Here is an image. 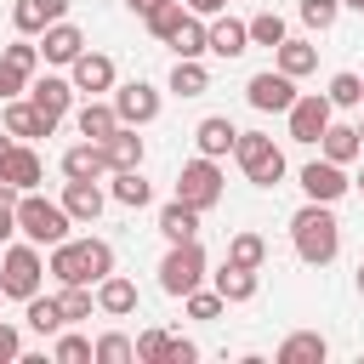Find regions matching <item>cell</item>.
I'll return each instance as SVG.
<instances>
[{"mask_svg": "<svg viewBox=\"0 0 364 364\" xmlns=\"http://www.w3.org/2000/svg\"><path fill=\"white\" fill-rule=\"evenodd\" d=\"M74 80H63V74H46V80H28V102L46 114V119H63L68 108H74Z\"/></svg>", "mask_w": 364, "mask_h": 364, "instance_id": "cell-15", "label": "cell"}, {"mask_svg": "<svg viewBox=\"0 0 364 364\" xmlns=\"http://www.w3.org/2000/svg\"><path fill=\"white\" fill-rule=\"evenodd\" d=\"M182 17H188V6H182V0H159V6H148V11H142V23H148V34H154V40H171Z\"/></svg>", "mask_w": 364, "mask_h": 364, "instance_id": "cell-36", "label": "cell"}, {"mask_svg": "<svg viewBox=\"0 0 364 364\" xmlns=\"http://www.w3.org/2000/svg\"><path fill=\"white\" fill-rule=\"evenodd\" d=\"M210 290H216L222 301H256L262 273H256V267H239V262H222V267L210 273Z\"/></svg>", "mask_w": 364, "mask_h": 364, "instance_id": "cell-17", "label": "cell"}, {"mask_svg": "<svg viewBox=\"0 0 364 364\" xmlns=\"http://www.w3.org/2000/svg\"><path fill=\"white\" fill-rule=\"evenodd\" d=\"M51 131H57V119H46L28 97H11L6 102V136L11 142H34V136H51Z\"/></svg>", "mask_w": 364, "mask_h": 364, "instance_id": "cell-16", "label": "cell"}, {"mask_svg": "<svg viewBox=\"0 0 364 364\" xmlns=\"http://www.w3.org/2000/svg\"><path fill=\"white\" fill-rule=\"evenodd\" d=\"M347 188H353V182H347V165H336V159H313V165H301V193H307V199L336 205Z\"/></svg>", "mask_w": 364, "mask_h": 364, "instance_id": "cell-11", "label": "cell"}, {"mask_svg": "<svg viewBox=\"0 0 364 364\" xmlns=\"http://www.w3.org/2000/svg\"><path fill=\"white\" fill-rule=\"evenodd\" d=\"M80 51H85V34H80L68 17H57V23L40 34V63H57V68H68Z\"/></svg>", "mask_w": 364, "mask_h": 364, "instance_id": "cell-13", "label": "cell"}, {"mask_svg": "<svg viewBox=\"0 0 364 364\" xmlns=\"http://www.w3.org/2000/svg\"><path fill=\"white\" fill-rule=\"evenodd\" d=\"M284 119H290V142H318L324 125L336 119V108H330L324 91H307V97H296V102L284 108Z\"/></svg>", "mask_w": 364, "mask_h": 364, "instance_id": "cell-9", "label": "cell"}, {"mask_svg": "<svg viewBox=\"0 0 364 364\" xmlns=\"http://www.w3.org/2000/svg\"><path fill=\"white\" fill-rule=\"evenodd\" d=\"M102 154H108V171H136V165H142V136H136V125H119L114 136H102Z\"/></svg>", "mask_w": 364, "mask_h": 364, "instance_id": "cell-26", "label": "cell"}, {"mask_svg": "<svg viewBox=\"0 0 364 364\" xmlns=\"http://www.w3.org/2000/svg\"><path fill=\"white\" fill-rule=\"evenodd\" d=\"M102 205H108V193H102L97 182H63V210H68L74 222L91 228V222L102 216Z\"/></svg>", "mask_w": 364, "mask_h": 364, "instance_id": "cell-25", "label": "cell"}, {"mask_svg": "<svg viewBox=\"0 0 364 364\" xmlns=\"http://www.w3.org/2000/svg\"><path fill=\"white\" fill-rule=\"evenodd\" d=\"M205 51H210V57H245V51H250V28H245L239 17H222V11H216V17L205 23Z\"/></svg>", "mask_w": 364, "mask_h": 364, "instance_id": "cell-12", "label": "cell"}, {"mask_svg": "<svg viewBox=\"0 0 364 364\" xmlns=\"http://www.w3.org/2000/svg\"><path fill=\"white\" fill-rule=\"evenodd\" d=\"M63 176L68 182H97V176H108V154H102V142H74L68 154H63Z\"/></svg>", "mask_w": 364, "mask_h": 364, "instance_id": "cell-19", "label": "cell"}, {"mask_svg": "<svg viewBox=\"0 0 364 364\" xmlns=\"http://www.w3.org/2000/svg\"><path fill=\"white\" fill-rule=\"evenodd\" d=\"M40 171H46V165H40V154H34L28 142H11V154L0 159V182H11L17 193H28V188L40 182Z\"/></svg>", "mask_w": 364, "mask_h": 364, "instance_id": "cell-23", "label": "cell"}, {"mask_svg": "<svg viewBox=\"0 0 364 364\" xmlns=\"http://www.w3.org/2000/svg\"><path fill=\"white\" fill-rule=\"evenodd\" d=\"M131 358H136V341L119 336V330H108V336L91 341V364H131Z\"/></svg>", "mask_w": 364, "mask_h": 364, "instance_id": "cell-35", "label": "cell"}, {"mask_svg": "<svg viewBox=\"0 0 364 364\" xmlns=\"http://www.w3.org/2000/svg\"><path fill=\"white\" fill-rule=\"evenodd\" d=\"M114 114H119V125H154L159 119V91L148 80H125V85H114Z\"/></svg>", "mask_w": 364, "mask_h": 364, "instance_id": "cell-10", "label": "cell"}, {"mask_svg": "<svg viewBox=\"0 0 364 364\" xmlns=\"http://www.w3.org/2000/svg\"><path fill=\"white\" fill-rule=\"evenodd\" d=\"M193 17H216V11H228V0H182Z\"/></svg>", "mask_w": 364, "mask_h": 364, "instance_id": "cell-49", "label": "cell"}, {"mask_svg": "<svg viewBox=\"0 0 364 364\" xmlns=\"http://www.w3.org/2000/svg\"><path fill=\"white\" fill-rule=\"evenodd\" d=\"M68 80H74V91H85V97L114 91V57H102V51H80V57L68 63Z\"/></svg>", "mask_w": 364, "mask_h": 364, "instance_id": "cell-14", "label": "cell"}, {"mask_svg": "<svg viewBox=\"0 0 364 364\" xmlns=\"http://www.w3.org/2000/svg\"><path fill=\"white\" fill-rule=\"evenodd\" d=\"M40 279H46V256H40V245H6V256H0V296L6 301H28L34 290H40Z\"/></svg>", "mask_w": 364, "mask_h": 364, "instance_id": "cell-5", "label": "cell"}, {"mask_svg": "<svg viewBox=\"0 0 364 364\" xmlns=\"http://www.w3.org/2000/svg\"><path fill=\"white\" fill-rule=\"evenodd\" d=\"M0 301H6V296H0Z\"/></svg>", "mask_w": 364, "mask_h": 364, "instance_id": "cell-57", "label": "cell"}, {"mask_svg": "<svg viewBox=\"0 0 364 364\" xmlns=\"http://www.w3.org/2000/svg\"><path fill=\"white\" fill-rule=\"evenodd\" d=\"M6 154H11V136H6V131H0V159H6Z\"/></svg>", "mask_w": 364, "mask_h": 364, "instance_id": "cell-51", "label": "cell"}, {"mask_svg": "<svg viewBox=\"0 0 364 364\" xmlns=\"http://www.w3.org/2000/svg\"><path fill=\"white\" fill-rule=\"evenodd\" d=\"M358 80H364V74H358Z\"/></svg>", "mask_w": 364, "mask_h": 364, "instance_id": "cell-56", "label": "cell"}, {"mask_svg": "<svg viewBox=\"0 0 364 364\" xmlns=\"http://www.w3.org/2000/svg\"><path fill=\"white\" fill-rule=\"evenodd\" d=\"M28 80H34V74H23L17 63H0V97H6V102H11V97H23V91H28Z\"/></svg>", "mask_w": 364, "mask_h": 364, "instance_id": "cell-45", "label": "cell"}, {"mask_svg": "<svg viewBox=\"0 0 364 364\" xmlns=\"http://www.w3.org/2000/svg\"><path fill=\"white\" fill-rule=\"evenodd\" d=\"M125 6H131V11H148V6H159V0H125Z\"/></svg>", "mask_w": 364, "mask_h": 364, "instance_id": "cell-50", "label": "cell"}, {"mask_svg": "<svg viewBox=\"0 0 364 364\" xmlns=\"http://www.w3.org/2000/svg\"><path fill=\"white\" fill-rule=\"evenodd\" d=\"M182 307H188V318H205V324L228 313V301H222L216 290H205V284H199V290H188V296H182Z\"/></svg>", "mask_w": 364, "mask_h": 364, "instance_id": "cell-40", "label": "cell"}, {"mask_svg": "<svg viewBox=\"0 0 364 364\" xmlns=\"http://www.w3.org/2000/svg\"><path fill=\"white\" fill-rule=\"evenodd\" d=\"M353 279H358V296H364V262H358V273H353Z\"/></svg>", "mask_w": 364, "mask_h": 364, "instance_id": "cell-52", "label": "cell"}, {"mask_svg": "<svg viewBox=\"0 0 364 364\" xmlns=\"http://www.w3.org/2000/svg\"><path fill=\"white\" fill-rule=\"evenodd\" d=\"M358 193H364V171H358Z\"/></svg>", "mask_w": 364, "mask_h": 364, "instance_id": "cell-55", "label": "cell"}, {"mask_svg": "<svg viewBox=\"0 0 364 364\" xmlns=\"http://www.w3.org/2000/svg\"><path fill=\"white\" fill-rule=\"evenodd\" d=\"M358 142H364V119H358Z\"/></svg>", "mask_w": 364, "mask_h": 364, "instance_id": "cell-54", "label": "cell"}, {"mask_svg": "<svg viewBox=\"0 0 364 364\" xmlns=\"http://www.w3.org/2000/svg\"><path fill=\"white\" fill-rule=\"evenodd\" d=\"M165 341H171L165 330H142L136 336V364H159L165 358Z\"/></svg>", "mask_w": 364, "mask_h": 364, "instance_id": "cell-44", "label": "cell"}, {"mask_svg": "<svg viewBox=\"0 0 364 364\" xmlns=\"http://www.w3.org/2000/svg\"><path fill=\"white\" fill-rule=\"evenodd\" d=\"M176 199H182V205H193L199 216H205L210 205H222V165H216V159H205V154H199V159H188V165L176 171Z\"/></svg>", "mask_w": 364, "mask_h": 364, "instance_id": "cell-7", "label": "cell"}, {"mask_svg": "<svg viewBox=\"0 0 364 364\" xmlns=\"http://www.w3.org/2000/svg\"><path fill=\"white\" fill-rule=\"evenodd\" d=\"M74 125H80V136H91V142H102V136H114L119 131V114H114V102H80V114H74Z\"/></svg>", "mask_w": 364, "mask_h": 364, "instance_id": "cell-28", "label": "cell"}, {"mask_svg": "<svg viewBox=\"0 0 364 364\" xmlns=\"http://www.w3.org/2000/svg\"><path fill=\"white\" fill-rule=\"evenodd\" d=\"M290 245H296V256H301L307 267H330V262L341 256V222H336V210L318 205V199H307V205L290 216Z\"/></svg>", "mask_w": 364, "mask_h": 364, "instance_id": "cell-1", "label": "cell"}, {"mask_svg": "<svg viewBox=\"0 0 364 364\" xmlns=\"http://www.w3.org/2000/svg\"><path fill=\"white\" fill-rule=\"evenodd\" d=\"M324 97H330V108H364V80L341 68V74H330V91Z\"/></svg>", "mask_w": 364, "mask_h": 364, "instance_id": "cell-37", "label": "cell"}, {"mask_svg": "<svg viewBox=\"0 0 364 364\" xmlns=\"http://www.w3.org/2000/svg\"><path fill=\"white\" fill-rule=\"evenodd\" d=\"M68 228H74V216L63 210V199H46V193H17V233L28 239V245H57V239H68Z\"/></svg>", "mask_w": 364, "mask_h": 364, "instance_id": "cell-3", "label": "cell"}, {"mask_svg": "<svg viewBox=\"0 0 364 364\" xmlns=\"http://www.w3.org/2000/svg\"><path fill=\"white\" fill-rule=\"evenodd\" d=\"M17 353H23V336L11 324H0V364H17Z\"/></svg>", "mask_w": 364, "mask_h": 364, "instance_id": "cell-48", "label": "cell"}, {"mask_svg": "<svg viewBox=\"0 0 364 364\" xmlns=\"http://www.w3.org/2000/svg\"><path fill=\"white\" fill-rule=\"evenodd\" d=\"M57 17H68V0H11V28L17 34H46Z\"/></svg>", "mask_w": 364, "mask_h": 364, "instance_id": "cell-18", "label": "cell"}, {"mask_svg": "<svg viewBox=\"0 0 364 364\" xmlns=\"http://www.w3.org/2000/svg\"><path fill=\"white\" fill-rule=\"evenodd\" d=\"M0 63H17L23 74H34L40 68V46H28V34H17L11 46H0Z\"/></svg>", "mask_w": 364, "mask_h": 364, "instance_id": "cell-43", "label": "cell"}, {"mask_svg": "<svg viewBox=\"0 0 364 364\" xmlns=\"http://www.w3.org/2000/svg\"><path fill=\"white\" fill-rule=\"evenodd\" d=\"M171 91H176V97H205V91H210V68H205L199 57H176V68H171Z\"/></svg>", "mask_w": 364, "mask_h": 364, "instance_id": "cell-32", "label": "cell"}, {"mask_svg": "<svg viewBox=\"0 0 364 364\" xmlns=\"http://www.w3.org/2000/svg\"><path fill=\"white\" fill-rule=\"evenodd\" d=\"M97 313H108V318H131L136 313V284L125 279V273H108V279H97Z\"/></svg>", "mask_w": 364, "mask_h": 364, "instance_id": "cell-20", "label": "cell"}, {"mask_svg": "<svg viewBox=\"0 0 364 364\" xmlns=\"http://www.w3.org/2000/svg\"><path fill=\"white\" fill-rule=\"evenodd\" d=\"M46 273L57 284H97V279L114 273V245L108 239H57Z\"/></svg>", "mask_w": 364, "mask_h": 364, "instance_id": "cell-2", "label": "cell"}, {"mask_svg": "<svg viewBox=\"0 0 364 364\" xmlns=\"http://www.w3.org/2000/svg\"><path fill=\"white\" fill-rule=\"evenodd\" d=\"M233 136H239V125H233L228 114H205V119L193 125V142H199V154H205V159L233 154Z\"/></svg>", "mask_w": 364, "mask_h": 364, "instance_id": "cell-21", "label": "cell"}, {"mask_svg": "<svg viewBox=\"0 0 364 364\" xmlns=\"http://www.w3.org/2000/svg\"><path fill=\"white\" fill-rule=\"evenodd\" d=\"M165 46H171L176 57H205V17H193V11H188V17L176 23V34H171Z\"/></svg>", "mask_w": 364, "mask_h": 364, "instance_id": "cell-33", "label": "cell"}, {"mask_svg": "<svg viewBox=\"0 0 364 364\" xmlns=\"http://www.w3.org/2000/svg\"><path fill=\"white\" fill-rule=\"evenodd\" d=\"M245 28H250V46H279L284 40V17L279 11H256Z\"/></svg>", "mask_w": 364, "mask_h": 364, "instance_id": "cell-41", "label": "cell"}, {"mask_svg": "<svg viewBox=\"0 0 364 364\" xmlns=\"http://www.w3.org/2000/svg\"><path fill=\"white\" fill-rule=\"evenodd\" d=\"M159 233L176 245V239H199V210L193 205H182V199H171V205H159Z\"/></svg>", "mask_w": 364, "mask_h": 364, "instance_id": "cell-30", "label": "cell"}, {"mask_svg": "<svg viewBox=\"0 0 364 364\" xmlns=\"http://www.w3.org/2000/svg\"><path fill=\"white\" fill-rule=\"evenodd\" d=\"M57 364H91V336H74L68 324L57 330V347H51Z\"/></svg>", "mask_w": 364, "mask_h": 364, "instance_id": "cell-39", "label": "cell"}, {"mask_svg": "<svg viewBox=\"0 0 364 364\" xmlns=\"http://www.w3.org/2000/svg\"><path fill=\"white\" fill-rule=\"evenodd\" d=\"M57 307H63V318H68V324H80V318H91V307H97V296H91V284H63V296H57Z\"/></svg>", "mask_w": 364, "mask_h": 364, "instance_id": "cell-38", "label": "cell"}, {"mask_svg": "<svg viewBox=\"0 0 364 364\" xmlns=\"http://www.w3.org/2000/svg\"><path fill=\"white\" fill-rule=\"evenodd\" d=\"M245 102H250L256 114H284V108L296 102V80L279 74V68H262V74L245 80Z\"/></svg>", "mask_w": 364, "mask_h": 364, "instance_id": "cell-8", "label": "cell"}, {"mask_svg": "<svg viewBox=\"0 0 364 364\" xmlns=\"http://www.w3.org/2000/svg\"><path fill=\"white\" fill-rule=\"evenodd\" d=\"M273 358H279V364H324V358H330V341H324L318 330H290Z\"/></svg>", "mask_w": 364, "mask_h": 364, "instance_id": "cell-22", "label": "cell"}, {"mask_svg": "<svg viewBox=\"0 0 364 364\" xmlns=\"http://www.w3.org/2000/svg\"><path fill=\"white\" fill-rule=\"evenodd\" d=\"M273 68H279V74H290V80H301V74H313V68H318V46H313V40H290V34H284V40L273 46Z\"/></svg>", "mask_w": 364, "mask_h": 364, "instance_id": "cell-24", "label": "cell"}, {"mask_svg": "<svg viewBox=\"0 0 364 364\" xmlns=\"http://www.w3.org/2000/svg\"><path fill=\"white\" fill-rule=\"evenodd\" d=\"M108 199H114V205H125V210H142V205L154 199V182L142 176V165H136V171H114Z\"/></svg>", "mask_w": 364, "mask_h": 364, "instance_id": "cell-27", "label": "cell"}, {"mask_svg": "<svg viewBox=\"0 0 364 364\" xmlns=\"http://www.w3.org/2000/svg\"><path fill=\"white\" fill-rule=\"evenodd\" d=\"M341 6H353V11H358V17H364V0H341Z\"/></svg>", "mask_w": 364, "mask_h": 364, "instance_id": "cell-53", "label": "cell"}, {"mask_svg": "<svg viewBox=\"0 0 364 364\" xmlns=\"http://www.w3.org/2000/svg\"><path fill=\"white\" fill-rule=\"evenodd\" d=\"M233 159H239L250 188H279L284 182V148L273 136H262V131H239L233 136Z\"/></svg>", "mask_w": 364, "mask_h": 364, "instance_id": "cell-4", "label": "cell"}, {"mask_svg": "<svg viewBox=\"0 0 364 364\" xmlns=\"http://www.w3.org/2000/svg\"><path fill=\"white\" fill-rule=\"evenodd\" d=\"M228 262H239V267H256V273H262V262H267V239H262V233H250V228H245V233H233V239H228Z\"/></svg>", "mask_w": 364, "mask_h": 364, "instance_id": "cell-34", "label": "cell"}, {"mask_svg": "<svg viewBox=\"0 0 364 364\" xmlns=\"http://www.w3.org/2000/svg\"><path fill=\"white\" fill-rule=\"evenodd\" d=\"M296 11H301V23H307V28H318V34H324V28L341 17V0H301Z\"/></svg>", "mask_w": 364, "mask_h": 364, "instance_id": "cell-42", "label": "cell"}, {"mask_svg": "<svg viewBox=\"0 0 364 364\" xmlns=\"http://www.w3.org/2000/svg\"><path fill=\"white\" fill-rule=\"evenodd\" d=\"M17 233V193H0V245Z\"/></svg>", "mask_w": 364, "mask_h": 364, "instance_id": "cell-47", "label": "cell"}, {"mask_svg": "<svg viewBox=\"0 0 364 364\" xmlns=\"http://www.w3.org/2000/svg\"><path fill=\"white\" fill-rule=\"evenodd\" d=\"M318 148H324V159H336V165H353L358 154H364V142H358V125H324V136H318Z\"/></svg>", "mask_w": 364, "mask_h": 364, "instance_id": "cell-29", "label": "cell"}, {"mask_svg": "<svg viewBox=\"0 0 364 364\" xmlns=\"http://www.w3.org/2000/svg\"><path fill=\"white\" fill-rule=\"evenodd\" d=\"M23 318H28V330H34V336H57V330L68 324V318H63V307H57V296H40V290L23 301Z\"/></svg>", "mask_w": 364, "mask_h": 364, "instance_id": "cell-31", "label": "cell"}, {"mask_svg": "<svg viewBox=\"0 0 364 364\" xmlns=\"http://www.w3.org/2000/svg\"><path fill=\"white\" fill-rule=\"evenodd\" d=\"M199 284H205V245L199 239H176L165 250V262H159V290L165 296H188Z\"/></svg>", "mask_w": 364, "mask_h": 364, "instance_id": "cell-6", "label": "cell"}, {"mask_svg": "<svg viewBox=\"0 0 364 364\" xmlns=\"http://www.w3.org/2000/svg\"><path fill=\"white\" fill-rule=\"evenodd\" d=\"M193 358H199V347H193V341H182V336H171V341H165V358H159V364H193Z\"/></svg>", "mask_w": 364, "mask_h": 364, "instance_id": "cell-46", "label": "cell"}]
</instances>
